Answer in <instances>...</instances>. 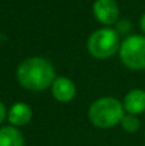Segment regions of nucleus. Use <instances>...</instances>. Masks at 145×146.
I'll use <instances>...</instances> for the list:
<instances>
[{"label": "nucleus", "instance_id": "1", "mask_svg": "<svg viewBox=\"0 0 145 146\" xmlns=\"http://www.w3.org/2000/svg\"><path fill=\"white\" fill-rule=\"evenodd\" d=\"M17 80L26 90L43 91L53 85L55 80V71L48 59L31 56L18 66Z\"/></svg>", "mask_w": 145, "mask_h": 146}, {"label": "nucleus", "instance_id": "2", "mask_svg": "<svg viewBox=\"0 0 145 146\" xmlns=\"http://www.w3.org/2000/svg\"><path fill=\"white\" fill-rule=\"evenodd\" d=\"M123 105L114 98H100L89 108V121L99 128H110L121 123L123 118Z\"/></svg>", "mask_w": 145, "mask_h": 146}, {"label": "nucleus", "instance_id": "3", "mask_svg": "<svg viewBox=\"0 0 145 146\" xmlns=\"http://www.w3.org/2000/svg\"><path fill=\"white\" fill-rule=\"evenodd\" d=\"M120 35L117 30L103 27L94 31L87 38L86 48L91 56L96 59H108L120 50Z\"/></svg>", "mask_w": 145, "mask_h": 146}, {"label": "nucleus", "instance_id": "4", "mask_svg": "<svg viewBox=\"0 0 145 146\" xmlns=\"http://www.w3.org/2000/svg\"><path fill=\"white\" fill-rule=\"evenodd\" d=\"M120 59L123 66L132 71L145 69V36L131 35L120 46Z\"/></svg>", "mask_w": 145, "mask_h": 146}, {"label": "nucleus", "instance_id": "5", "mask_svg": "<svg viewBox=\"0 0 145 146\" xmlns=\"http://www.w3.org/2000/svg\"><path fill=\"white\" fill-rule=\"evenodd\" d=\"M92 14L95 19L105 27L117 23L120 8L116 0H95L92 3Z\"/></svg>", "mask_w": 145, "mask_h": 146}, {"label": "nucleus", "instance_id": "6", "mask_svg": "<svg viewBox=\"0 0 145 146\" xmlns=\"http://www.w3.org/2000/svg\"><path fill=\"white\" fill-rule=\"evenodd\" d=\"M51 94L59 103H69L76 96V85L68 77H57L51 85Z\"/></svg>", "mask_w": 145, "mask_h": 146}, {"label": "nucleus", "instance_id": "7", "mask_svg": "<svg viewBox=\"0 0 145 146\" xmlns=\"http://www.w3.org/2000/svg\"><path fill=\"white\" fill-rule=\"evenodd\" d=\"M123 108L132 115L145 111V91L141 88H134L128 91L123 100Z\"/></svg>", "mask_w": 145, "mask_h": 146}, {"label": "nucleus", "instance_id": "8", "mask_svg": "<svg viewBox=\"0 0 145 146\" xmlns=\"http://www.w3.org/2000/svg\"><path fill=\"white\" fill-rule=\"evenodd\" d=\"M32 118V110L26 103H15L8 113V119L13 126H25Z\"/></svg>", "mask_w": 145, "mask_h": 146}, {"label": "nucleus", "instance_id": "9", "mask_svg": "<svg viewBox=\"0 0 145 146\" xmlns=\"http://www.w3.org/2000/svg\"><path fill=\"white\" fill-rule=\"evenodd\" d=\"M23 136L15 127L0 128V146H23Z\"/></svg>", "mask_w": 145, "mask_h": 146}, {"label": "nucleus", "instance_id": "10", "mask_svg": "<svg viewBox=\"0 0 145 146\" xmlns=\"http://www.w3.org/2000/svg\"><path fill=\"white\" fill-rule=\"evenodd\" d=\"M121 126L126 132H136L140 127V122L135 115L127 114V115H123L122 121H121Z\"/></svg>", "mask_w": 145, "mask_h": 146}, {"label": "nucleus", "instance_id": "11", "mask_svg": "<svg viewBox=\"0 0 145 146\" xmlns=\"http://www.w3.org/2000/svg\"><path fill=\"white\" fill-rule=\"evenodd\" d=\"M117 30H118V32H127V31L130 30V22L123 19L122 22H120L117 25Z\"/></svg>", "mask_w": 145, "mask_h": 146}, {"label": "nucleus", "instance_id": "12", "mask_svg": "<svg viewBox=\"0 0 145 146\" xmlns=\"http://www.w3.org/2000/svg\"><path fill=\"white\" fill-rule=\"evenodd\" d=\"M5 117H7V109H5L4 104L0 101V123H1V122L5 119Z\"/></svg>", "mask_w": 145, "mask_h": 146}, {"label": "nucleus", "instance_id": "13", "mask_svg": "<svg viewBox=\"0 0 145 146\" xmlns=\"http://www.w3.org/2000/svg\"><path fill=\"white\" fill-rule=\"evenodd\" d=\"M140 28H141V31L144 32V35H145V13L141 15V18H140Z\"/></svg>", "mask_w": 145, "mask_h": 146}]
</instances>
